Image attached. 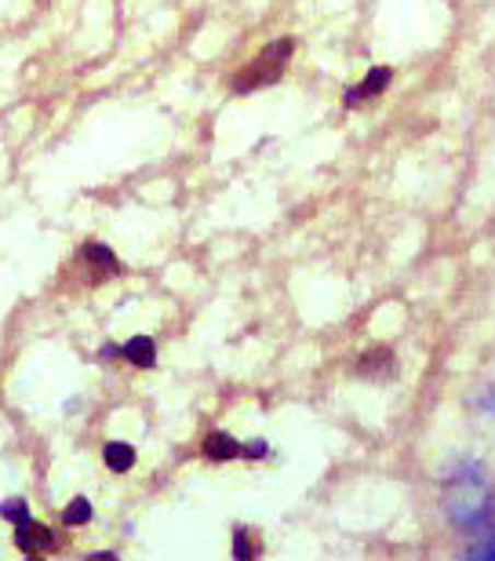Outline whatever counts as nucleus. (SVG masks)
<instances>
[{"instance_id":"nucleus-11","label":"nucleus","mask_w":495,"mask_h":561,"mask_svg":"<svg viewBox=\"0 0 495 561\" xmlns=\"http://www.w3.org/2000/svg\"><path fill=\"white\" fill-rule=\"evenodd\" d=\"M0 518L11 522V525H19V522L33 518V514L26 507V500H4V503H0Z\"/></svg>"},{"instance_id":"nucleus-13","label":"nucleus","mask_w":495,"mask_h":561,"mask_svg":"<svg viewBox=\"0 0 495 561\" xmlns=\"http://www.w3.org/2000/svg\"><path fill=\"white\" fill-rule=\"evenodd\" d=\"M470 558H495V533H492V540L485 547H474V551H467Z\"/></svg>"},{"instance_id":"nucleus-10","label":"nucleus","mask_w":495,"mask_h":561,"mask_svg":"<svg viewBox=\"0 0 495 561\" xmlns=\"http://www.w3.org/2000/svg\"><path fill=\"white\" fill-rule=\"evenodd\" d=\"M84 522H92V503H88L84 496H77L70 507L62 511V525H73L77 529V525H84Z\"/></svg>"},{"instance_id":"nucleus-5","label":"nucleus","mask_w":495,"mask_h":561,"mask_svg":"<svg viewBox=\"0 0 495 561\" xmlns=\"http://www.w3.org/2000/svg\"><path fill=\"white\" fill-rule=\"evenodd\" d=\"M390 81H393V70H390V66H376V70H368V77L361 81V88H350V92H346L343 103H346V106H361L365 99L379 95V92H387Z\"/></svg>"},{"instance_id":"nucleus-6","label":"nucleus","mask_w":495,"mask_h":561,"mask_svg":"<svg viewBox=\"0 0 495 561\" xmlns=\"http://www.w3.org/2000/svg\"><path fill=\"white\" fill-rule=\"evenodd\" d=\"M205 456L211 459V463H230V459L241 456V442L227 431H211L205 437Z\"/></svg>"},{"instance_id":"nucleus-2","label":"nucleus","mask_w":495,"mask_h":561,"mask_svg":"<svg viewBox=\"0 0 495 561\" xmlns=\"http://www.w3.org/2000/svg\"><path fill=\"white\" fill-rule=\"evenodd\" d=\"M77 260H81V266L88 271V280H110V277H117L124 266H120V260L114 252L106 249V244H99V241H92V244H84L81 249V255H77Z\"/></svg>"},{"instance_id":"nucleus-3","label":"nucleus","mask_w":495,"mask_h":561,"mask_svg":"<svg viewBox=\"0 0 495 561\" xmlns=\"http://www.w3.org/2000/svg\"><path fill=\"white\" fill-rule=\"evenodd\" d=\"M15 547L22 554H51L55 547H59V540H55V533L48 529V525L26 518V522L15 525Z\"/></svg>"},{"instance_id":"nucleus-9","label":"nucleus","mask_w":495,"mask_h":561,"mask_svg":"<svg viewBox=\"0 0 495 561\" xmlns=\"http://www.w3.org/2000/svg\"><path fill=\"white\" fill-rule=\"evenodd\" d=\"M263 554V547L255 543V536L252 529H233V558H241V561H252Z\"/></svg>"},{"instance_id":"nucleus-14","label":"nucleus","mask_w":495,"mask_h":561,"mask_svg":"<svg viewBox=\"0 0 495 561\" xmlns=\"http://www.w3.org/2000/svg\"><path fill=\"white\" fill-rule=\"evenodd\" d=\"M92 558H99V561H117L114 551H99V554H92Z\"/></svg>"},{"instance_id":"nucleus-7","label":"nucleus","mask_w":495,"mask_h":561,"mask_svg":"<svg viewBox=\"0 0 495 561\" xmlns=\"http://www.w3.org/2000/svg\"><path fill=\"white\" fill-rule=\"evenodd\" d=\"M120 357L135 368H153L157 365V343L150 340V335H135V340H128L120 346Z\"/></svg>"},{"instance_id":"nucleus-8","label":"nucleus","mask_w":495,"mask_h":561,"mask_svg":"<svg viewBox=\"0 0 495 561\" xmlns=\"http://www.w3.org/2000/svg\"><path fill=\"white\" fill-rule=\"evenodd\" d=\"M103 459H106V467L114 470V474H128V470L135 467V448L124 445V442H110L103 448Z\"/></svg>"},{"instance_id":"nucleus-12","label":"nucleus","mask_w":495,"mask_h":561,"mask_svg":"<svg viewBox=\"0 0 495 561\" xmlns=\"http://www.w3.org/2000/svg\"><path fill=\"white\" fill-rule=\"evenodd\" d=\"M266 453H269V448H266V442H258V437H255V442L241 445V456H244V459H263Z\"/></svg>"},{"instance_id":"nucleus-4","label":"nucleus","mask_w":495,"mask_h":561,"mask_svg":"<svg viewBox=\"0 0 495 561\" xmlns=\"http://www.w3.org/2000/svg\"><path fill=\"white\" fill-rule=\"evenodd\" d=\"M357 376L361 379H393L398 376V357L387 346H371V351L357 362Z\"/></svg>"},{"instance_id":"nucleus-15","label":"nucleus","mask_w":495,"mask_h":561,"mask_svg":"<svg viewBox=\"0 0 495 561\" xmlns=\"http://www.w3.org/2000/svg\"><path fill=\"white\" fill-rule=\"evenodd\" d=\"M485 409H488V412H495V387H492V394L485 398Z\"/></svg>"},{"instance_id":"nucleus-1","label":"nucleus","mask_w":495,"mask_h":561,"mask_svg":"<svg viewBox=\"0 0 495 561\" xmlns=\"http://www.w3.org/2000/svg\"><path fill=\"white\" fill-rule=\"evenodd\" d=\"M291 55H296V41H291V37H280L274 44H266V48L258 51L238 77H233L230 88L238 95H248V92H258V88L277 84L280 77H285V70H288Z\"/></svg>"}]
</instances>
